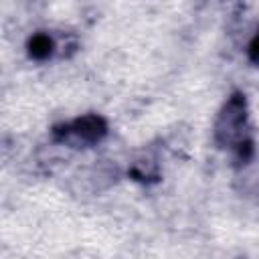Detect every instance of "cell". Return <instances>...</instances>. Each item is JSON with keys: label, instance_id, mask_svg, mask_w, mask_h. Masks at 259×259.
I'll list each match as a JSON object with an SVG mask.
<instances>
[{"label": "cell", "instance_id": "1", "mask_svg": "<svg viewBox=\"0 0 259 259\" xmlns=\"http://www.w3.org/2000/svg\"><path fill=\"white\" fill-rule=\"evenodd\" d=\"M214 140L219 146L233 150L241 160L251 156L253 144L247 138V101L243 93H233L221 107L214 121Z\"/></svg>", "mask_w": 259, "mask_h": 259}, {"label": "cell", "instance_id": "2", "mask_svg": "<svg viewBox=\"0 0 259 259\" xmlns=\"http://www.w3.org/2000/svg\"><path fill=\"white\" fill-rule=\"evenodd\" d=\"M107 134V123L101 115L97 113H87V115H81L77 119H73L71 123L63 125V127H57L55 130V136L57 138H75L77 142L81 144H97L105 138Z\"/></svg>", "mask_w": 259, "mask_h": 259}, {"label": "cell", "instance_id": "3", "mask_svg": "<svg viewBox=\"0 0 259 259\" xmlns=\"http://www.w3.org/2000/svg\"><path fill=\"white\" fill-rule=\"evenodd\" d=\"M26 49H28V55H30L32 59H36V61H45V59H49V57L53 55L55 45H53V38H51L49 34H45V32H36V34H32V36L28 38Z\"/></svg>", "mask_w": 259, "mask_h": 259}, {"label": "cell", "instance_id": "4", "mask_svg": "<svg viewBox=\"0 0 259 259\" xmlns=\"http://www.w3.org/2000/svg\"><path fill=\"white\" fill-rule=\"evenodd\" d=\"M249 59H251L255 65H259V32L253 36V40H251V45H249Z\"/></svg>", "mask_w": 259, "mask_h": 259}]
</instances>
